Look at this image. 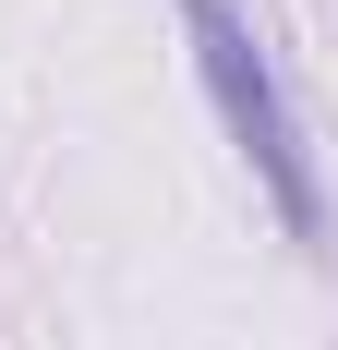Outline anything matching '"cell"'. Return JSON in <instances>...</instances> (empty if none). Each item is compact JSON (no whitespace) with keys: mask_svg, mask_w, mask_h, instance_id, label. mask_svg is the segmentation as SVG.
I'll return each instance as SVG.
<instances>
[{"mask_svg":"<svg viewBox=\"0 0 338 350\" xmlns=\"http://www.w3.org/2000/svg\"><path fill=\"white\" fill-rule=\"evenodd\" d=\"M181 25H194V61H205V85H218V109H230V133H242V157L266 170V193H278V217L290 230H326V193H314V157H302V121H290V97H278V72H266V49H254V25H242L230 0H181Z\"/></svg>","mask_w":338,"mask_h":350,"instance_id":"6da1fadb","label":"cell"}]
</instances>
